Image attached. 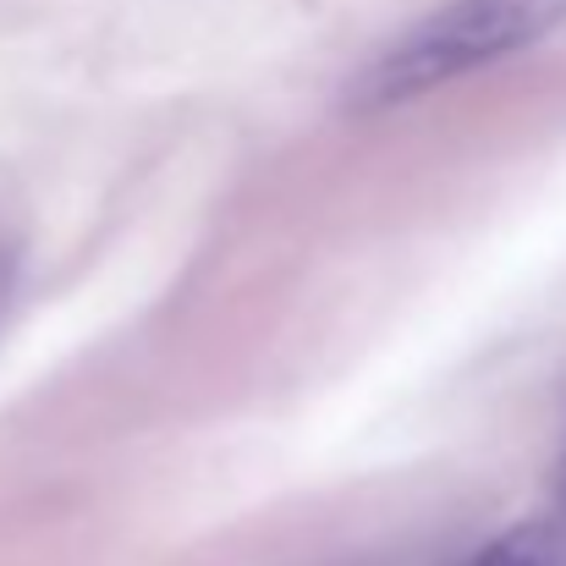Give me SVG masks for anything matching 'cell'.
I'll return each mask as SVG.
<instances>
[{"label":"cell","instance_id":"cell-1","mask_svg":"<svg viewBox=\"0 0 566 566\" xmlns=\"http://www.w3.org/2000/svg\"><path fill=\"white\" fill-rule=\"evenodd\" d=\"M566 28V0H446L358 77V111H385Z\"/></svg>","mask_w":566,"mask_h":566},{"label":"cell","instance_id":"cell-2","mask_svg":"<svg viewBox=\"0 0 566 566\" xmlns=\"http://www.w3.org/2000/svg\"><path fill=\"white\" fill-rule=\"evenodd\" d=\"M479 566H566V517L523 523L501 534L495 545H484Z\"/></svg>","mask_w":566,"mask_h":566}]
</instances>
